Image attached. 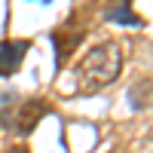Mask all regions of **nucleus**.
Wrapping results in <instances>:
<instances>
[{
  "mask_svg": "<svg viewBox=\"0 0 153 153\" xmlns=\"http://www.w3.org/2000/svg\"><path fill=\"white\" fill-rule=\"evenodd\" d=\"M123 71V49L117 40H104L92 46L76 65V83L83 92H98V89L110 86Z\"/></svg>",
  "mask_w": 153,
  "mask_h": 153,
  "instance_id": "obj_1",
  "label": "nucleus"
},
{
  "mask_svg": "<svg viewBox=\"0 0 153 153\" xmlns=\"http://www.w3.org/2000/svg\"><path fill=\"white\" fill-rule=\"evenodd\" d=\"M9 153H28V150H25V147H12Z\"/></svg>",
  "mask_w": 153,
  "mask_h": 153,
  "instance_id": "obj_6",
  "label": "nucleus"
},
{
  "mask_svg": "<svg viewBox=\"0 0 153 153\" xmlns=\"http://www.w3.org/2000/svg\"><path fill=\"white\" fill-rule=\"evenodd\" d=\"M46 110L49 107L43 101H25V104H19V110H0V123L9 126V129L19 132V135H31V129L40 123V117Z\"/></svg>",
  "mask_w": 153,
  "mask_h": 153,
  "instance_id": "obj_2",
  "label": "nucleus"
},
{
  "mask_svg": "<svg viewBox=\"0 0 153 153\" xmlns=\"http://www.w3.org/2000/svg\"><path fill=\"white\" fill-rule=\"evenodd\" d=\"M104 19L107 22H117V25H141V19L135 16V9L129 6V0H120L117 6H110L104 12Z\"/></svg>",
  "mask_w": 153,
  "mask_h": 153,
  "instance_id": "obj_5",
  "label": "nucleus"
},
{
  "mask_svg": "<svg viewBox=\"0 0 153 153\" xmlns=\"http://www.w3.org/2000/svg\"><path fill=\"white\" fill-rule=\"evenodd\" d=\"M76 40H80V31H76L74 25H65L61 31H55V34H52V43H55V71L65 65V58L74 52Z\"/></svg>",
  "mask_w": 153,
  "mask_h": 153,
  "instance_id": "obj_4",
  "label": "nucleus"
},
{
  "mask_svg": "<svg viewBox=\"0 0 153 153\" xmlns=\"http://www.w3.org/2000/svg\"><path fill=\"white\" fill-rule=\"evenodd\" d=\"M28 49H31L28 40H6V43H0V76H12L16 74Z\"/></svg>",
  "mask_w": 153,
  "mask_h": 153,
  "instance_id": "obj_3",
  "label": "nucleus"
}]
</instances>
